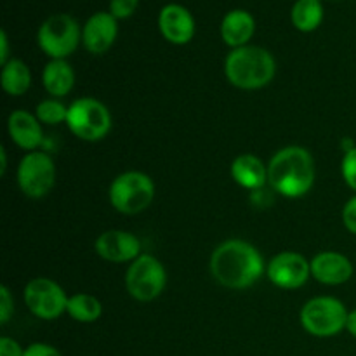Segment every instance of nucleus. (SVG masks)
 <instances>
[{
    "instance_id": "7c9ffc66",
    "label": "nucleus",
    "mask_w": 356,
    "mask_h": 356,
    "mask_svg": "<svg viewBox=\"0 0 356 356\" xmlns=\"http://www.w3.org/2000/svg\"><path fill=\"white\" fill-rule=\"evenodd\" d=\"M346 329H348V332L351 334V336L356 337V309H355V312H351L350 315H348Z\"/></svg>"
},
{
    "instance_id": "c85d7f7f",
    "label": "nucleus",
    "mask_w": 356,
    "mask_h": 356,
    "mask_svg": "<svg viewBox=\"0 0 356 356\" xmlns=\"http://www.w3.org/2000/svg\"><path fill=\"white\" fill-rule=\"evenodd\" d=\"M24 350H21L19 344L10 337L0 339V356H23Z\"/></svg>"
},
{
    "instance_id": "412c9836",
    "label": "nucleus",
    "mask_w": 356,
    "mask_h": 356,
    "mask_svg": "<svg viewBox=\"0 0 356 356\" xmlns=\"http://www.w3.org/2000/svg\"><path fill=\"white\" fill-rule=\"evenodd\" d=\"M3 90L10 96H21L30 89L31 75L28 66L21 59H10L7 65H3L2 76H0Z\"/></svg>"
},
{
    "instance_id": "cd10ccee",
    "label": "nucleus",
    "mask_w": 356,
    "mask_h": 356,
    "mask_svg": "<svg viewBox=\"0 0 356 356\" xmlns=\"http://www.w3.org/2000/svg\"><path fill=\"white\" fill-rule=\"evenodd\" d=\"M23 356H61L56 348L49 346V344H42V343H35L31 346H28L24 350Z\"/></svg>"
},
{
    "instance_id": "ddd939ff",
    "label": "nucleus",
    "mask_w": 356,
    "mask_h": 356,
    "mask_svg": "<svg viewBox=\"0 0 356 356\" xmlns=\"http://www.w3.org/2000/svg\"><path fill=\"white\" fill-rule=\"evenodd\" d=\"M159 28L165 40L183 45L193 38L195 19L186 7L179 3H167L159 14Z\"/></svg>"
},
{
    "instance_id": "b1692460",
    "label": "nucleus",
    "mask_w": 356,
    "mask_h": 356,
    "mask_svg": "<svg viewBox=\"0 0 356 356\" xmlns=\"http://www.w3.org/2000/svg\"><path fill=\"white\" fill-rule=\"evenodd\" d=\"M138 6L139 0H110V10L108 13L117 17V19H127L136 13Z\"/></svg>"
},
{
    "instance_id": "423d86ee",
    "label": "nucleus",
    "mask_w": 356,
    "mask_h": 356,
    "mask_svg": "<svg viewBox=\"0 0 356 356\" xmlns=\"http://www.w3.org/2000/svg\"><path fill=\"white\" fill-rule=\"evenodd\" d=\"M66 125L83 141H99L110 132L111 115L103 103L92 97H82L70 104Z\"/></svg>"
},
{
    "instance_id": "0eeeda50",
    "label": "nucleus",
    "mask_w": 356,
    "mask_h": 356,
    "mask_svg": "<svg viewBox=\"0 0 356 356\" xmlns=\"http://www.w3.org/2000/svg\"><path fill=\"white\" fill-rule=\"evenodd\" d=\"M348 315L350 313L339 299L315 298L302 306L301 323L312 336L332 337L346 329Z\"/></svg>"
},
{
    "instance_id": "c756f323",
    "label": "nucleus",
    "mask_w": 356,
    "mask_h": 356,
    "mask_svg": "<svg viewBox=\"0 0 356 356\" xmlns=\"http://www.w3.org/2000/svg\"><path fill=\"white\" fill-rule=\"evenodd\" d=\"M10 59H9V40H7V33L6 30L0 31V63L7 65Z\"/></svg>"
},
{
    "instance_id": "dca6fc26",
    "label": "nucleus",
    "mask_w": 356,
    "mask_h": 356,
    "mask_svg": "<svg viewBox=\"0 0 356 356\" xmlns=\"http://www.w3.org/2000/svg\"><path fill=\"white\" fill-rule=\"evenodd\" d=\"M9 136L19 148L37 149L42 145V127L40 120L31 113L23 110H16L9 115L7 120Z\"/></svg>"
},
{
    "instance_id": "20e7f679",
    "label": "nucleus",
    "mask_w": 356,
    "mask_h": 356,
    "mask_svg": "<svg viewBox=\"0 0 356 356\" xmlns=\"http://www.w3.org/2000/svg\"><path fill=\"white\" fill-rule=\"evenodd\" d=\"M155 197V184L152 177L143 172H124L110 186V202L122 214H139L149 207Z\"/></svg>"
},
{
    "instance_id": "393cba45",
    "label": "nucleus",
    "mask_w": 356,
    "mask_h": 356,
    "mask_svg": "<svg viewBox=\"0 0 356 356\" xmlns=\"http://www.w3.org/2000/svg\"><path fill=\"white\" fill-rule=\"evenodd\" d=\"M343 177L348 186L356 191V146L344 153L343 159Z\"/></svg>"
},
{
    "instance_id": "aec40b11",
    "label": "nucleus",
    "mask_w": 356,
    "mask_h": 356,
    "mask_svg": "<svg viewBox=\"0 0 356 356\" xmlns=\"http://www.w3.org/2000/svg\"><path fill=\"white\" fill-rule=\"evenodd\" d=\"M291 19L299 31L316 30L323 21L322 0H298L292 6Z\"/></svg>"
},
{
    "instance_id": "9b49d317",
    "label": "nucleus",
    "mask_w": 356,
    "mask_h": 356,
    "mask_svg": "<svg viewBox=\"0 0 356 356\" xmlns=\"http://www.w3.org/2000/svg\"><path fill=\"white\" fill-rule=\"evenodd\" d=\"M268 278L280 289H299L312 273L308 261L298 252H282L268 263Z\"/></svg>"
},
{
    "instance_id": "a878e982",
    "label": "nucleus",
    "mask_w": 356,
    "mask_h": 356,
    "mask_svg": "<svg viewBox=\"0 0 356 356\" xmlns=\"http://www.w3.org/2000/svg\"><path fill=\"white\" fill-rule=\"evenodd\" d=\"M13 296H10L9 289H7L6 285H2V287H0V323H2V325L9 322L10 315H13Z\"/></svg>"
},
{
    "instance_id": "2f4dec72",
    "label": "nucleus",
    "mask_w": 356,
    "mask_h": 356,
    "mask_svg": "<svg viewBox=\"0 0 356 356\" xmlns=\"http://www.w3.org/2000/svg\"><path fill=\"white\" fill-rule=\"evenodd\" d=\"M0 159H2V165H0V174L6 172V167H7V156H6V149L0 148Z\"/></svg>"
},
{
    "instance_id": "a211bd4d",
    "label": "nucleus",
    "mask_w": 356,
    "mask_h": 356,
    "mask_svg": "<svg viewBox=\"0 0 356 356\" xmlns=\"http://www.w3.org/2000/svg\"><path fill=\"white\" fill-rule=\"evenodd\" d=\"M232 176L240 186L259 190L268 181V167L254 155H240L232 163Z\"/></svg>"
},
{
    "instance_id": "f257e3e1",
    "label": "nucleus",
    "mask_w": 356,
    "mask_h": 356,
    "mask_svg": "<svg viewBox=\"0 0 356 356\" xmlns=\"http://www.w3.org/2000/svg\"><path fill=\"white\" fill-rule=\"evenodd\" d=\"M211 271L225 287L247 289L259 280L264 263L254 245L243 240H228L212 252Z\"/></svg>"
},
{
    "instance_id": "6e6552de",
    "label": "nucleus",
    "mask_w": 356,
    "mask_h": 356,
    "mask_svg": "<svg viewBox=\"0 0 356 356\" xmlns=\"http://www.w3.org/2000/svg\"><path fill=\"white\" fill-rule=\"evenodd\" d=\"M167 284V275L162 263L149 254H141L132 261L125 275L129 294L141 302L153 301L162 294Z\"/></svg>"
},
{
    "instance_id": "4be33fe9",
    "label": "nucleus",
    "mask_w": 356,
    "mask_h": 356,
    "mask_svg": "<svg viewBox=\"0 0 356 356\" xmlns=\"http://www.w3.org/2000/svg\"><path fill=\"white\" fill-rule=\"evenodd\" d=\"M66 312L73 320L82 323L96 322L103 313L101 302L89 294H75L68 299Z\"/></svg>"
},
{
    "instance_id": "4468645a",
    "label": "nucleus",
    "mask_w": 356,
    "mask_h": 356,
    "mask_svg": "<svg viewBox=\"0 0 356 356\" xmlns=\"http://www.w3.org/2000/svg\"><path fill=\"white\" fill-rule=\"evenodd\" d=\"M118 33V23L117 17L111 16L110 13H99L92 14L83 24L82 30V42L83 47L92 54H103L108 49L113 45L115 38Z\"/></svg>"
},
{
    "instance_id": "39448f33",
    "label": "nucleus",
    "mask_w": 356,
    "mask_h": 356,
    "mask_svg": "<svg viewBox=\"0 0 356 356\" xmlns=\"http://www.w3.org/2000/svg\"><path fill=\"white\" fill-rule=\"evenodd\" d=\"M82 30L70 14H52L40 24L37 33L38 47L52 59H65L79 47Z\"/></svg>"
},
{
    "instance_id": "1a4fd4ad",
    "label": "nucleus",
    "mask_w": 356,
    "mask_h": 356,
    "mask_svg": "<svg viewBox=\"0 0 356 356\" xmlns=\"http://www.w3.org/2000/svg\"><path fill=\"white\" fill-rule=\"evenodd\" d=\"M56 167L44 152H31L23 156L17 167V184L30 198H42L54 188Z\"/></svg>"
},
{
    "instance_id": "6ab92c4d",
    "label": "nucleus",
    "mask_w": 356,
    "mask_h": 356,
    "mask_svg": "<svg viewBox=\"0 0 356 356\" xmlns=\"http://www.w3.org/2000/svg\"><path fill=\"white\" fill-rule=\"evenodd\" d=\"M42 82L51 96L61 97L72 90L73 83H75V73L65 59H52L45 65Z\"/></svg>"
},
{
    "instance_id": "f3484780",
    "label": "nucleus",
    "mask_w": 356,
    "mask_h": 356,
    "mask_svg": "<svg viewBox=\"0 0 356 356\" xmlns=\"http://www.w3.org/2000/svg\"><path fill=\"white\" fill-rule=\"evenodd\" d=\"M256 31V21L252 14L243 9L229 10L221 23V37L229 47L238 49L247 45Z\"/></svg>"
},
{
    "instance_id": "2eb2a0df",
    "label": "nucleus",
    "mask_w": 356,
    "mask_h": 356,
    "mask_svg": "<svg viewBox=\"0 0 356 356\" xmlns=\"http://www.w3.org/2000/svg\"><path fill=\"white\" fill-rule=\"evenodd\" d=\"M312 275L325 285H341L353 275V264L339 252H322L309 263Z\"/></svg>"
},
{
    "instance_id": "f8f14e48",
    "label": "nucleus",
    "mask_w": 356,
    "mask_h": 356,
    "mask_svg": "<svg viewBox=\"0 0 356 356\" xmlns=\"http://www.w3.org/2000/svg\"><path fill=\"white\" fill-rule=\"evenodd\" d=\"M141 242L136 235L122 229H110L96 240V252L110 263H125L138 259Z\"/></svg>"
},
{
    "instance_id": "bb28decb",
    "label": "nucleus",
    "mask_w": 356,
    "mask_h": 356,
    "mask_svg": "<svg viewBox=\"0 0 356 356\" xmlns=\"http://www.w3.org/2000/svg\"><path fill=\"white\" fill-rule=\"evenodd\" d=\"M343 222L353 235H356V197L348 200L343 209Z\"/></svg>"
},
{
    "instance_id": "5701e85b",
    "label": "nucleus",
    "mask_w": 356,
    "mask_h": 356,
    "mask_svg": "<svg viewBox=\"0 0 356 356\" xmlns=\"http://www.w3.org/2000/svg\"><path fill=\"white\" fill-rule=\"evenodd\" d=\"M35 115H37L38 120L44 122V124L56 125V124H61V122H66V117H68V108L56 99H45L38 104Z\"/></svg>"
},
{
    "instance_id": "f03ea898",
    "label": "nucleus",
    "mask_w": 356,
    "mask_h": 356,
    "mask_svg": "<svg viewBox=\"0 0 356 356\" xmlns=\"http://www.w3.org/2000/svg\"><path fill=\"white\" fill-rule=\"evenodd\" d=\"M268 181L275 191L289 198L308 193L315 181V162L308 149L287 146L275 153L268 165Z\"/></svg>"
},
{
    "instance_id": "9d476101",
    "label": "nucleus",
    "mask_w": 356,
    "mask_h": 356,
    "mask_svg": "<svg viewBox=\"0 0 356 356\" xmlns=\"http://www.w3.org/2000/svg\"><path fill=\"white\" fill-rule=\"evenodd\" d=\"M24 302L38 318L56 320L63 315V312H66L68 298L51 278H33L24 287Z\"/></svg>"
},
{
    "instance_id": "7ed1b4c3",
    "label": "nucleus",
    "mask_w": 356,
    "mask_h": 356,
    "mask_svg": "<svg viewBox=\"0 0 356 356\" xmlns=\"http://www.w3.org/2000/svg\"><path fill=\"white\" fill-rule=\"evenodd\" d=\"M275 59L266 49L257 45H243L233 49L225 63V72L229 82L238 89L254 90L268 86L273 80Z\"/></svg>"
}]
</instances>
